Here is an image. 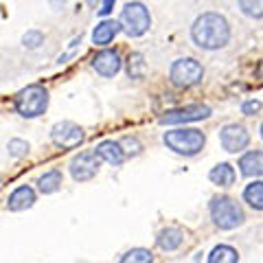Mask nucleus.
Here are the masks:
<instances>
[{
    "label": "nucleus",
    "mask_w": 263,
    "mask_h": 263,
    "mask_svg": "<svg viewBox=\"0 0 263 263\" xmlns=\"http://www.w3.org/2000/svg\"><path fill=\"white\" fill-rule=\"evenodd\" d=\"M191 37L200 48H221L228 44L230 40V27L224 15L219 13H202L200 18L193 22L191 27Z\"/></svg>",
    "instance_id": "nucleus-1"
},
{
    "label": "nucleus",
    "mask_w": 263,
    "mask_h": 263,
    "mask_svg": "<svg viewBox=\"0 0 263 263\" xmlns=\"http://www.w3.org/2000/svg\"><path fill=\"white\" fill-rule=\"evenodd\" d=\"M204 143H206V136L193 127H178L164 134V145L169 149H174L176 154H184V156L197 154L204 147Z\"/></svg>",
    "instance_id": "nucleus-2"
},
{
    "label": "nucleus",
    "mask_w": 263,
    "mask_h": 263,
    "mask_svg": "<svg viewBox=\"0 0 263 263\" xmlns=\"http://www.w3.org/2000/svg\"><path fill=\"white\" fill-rule=\"evenodd\" d=\"M211 217L221 230H233L243 224V211L230 197H215L211 202Z\"/></svg>",
    "instance_id": "nucleus-3"
},
{
    "label": "nucleus",
    "mask_w": 263,
    "mask_h": 263,
    "mask_svg": "<svg viewBox=\"0 0 263 263\" xmlns=\"http://www.w3.org/2000/svg\"><path fill=\"white\" fill-rule=\"evenodd\" d=\"M48 108V92L42 86H29L15 97V110L27 119H35Z\"/></svg>",
    "instance_id": "nucleus-4"
},
{
    "label": "nucleus",
    "mask_w": 263,
    "mask_h": 263,
    "mask_svg": "<svg viewBox=\"0 0 263 263\" xmlns=\"http://www.w3.org/2000/svg\"><path fill=\"white\" fill-rule=\"evenodd\" d=\"M152 18L149 11L143 3H127L125 9L121 11V27L129 37H141L149 29Z\"/></svg>",
    "instance_id": "nucleus-5"
},
{
    "label": "nucleus",
    "mask_w": 263,
    "mask_h": 263,
    "mask_svg": "<svg viewBox=\"0 0 263 263\" xmlns=\"http://www.w3.org/2000/svg\"><path fill=\"white\" fill-rule=\"evenodd\" d=\"M169 77L176 86L189 88V86H195L202 81L204 68H202L200 62L193 60V57H184V60L174 62V66H171V70H169Z\"/></svg>",
    "instance_id": "nucleus-6"
},
{
    "label": "nucleus",
    "mask_w": 263,
    "mask_h": 263,
    "mask_svg": "<svg viewBox=\"0 0 263 263\" xmlns=\"http://www.w3.org/2000/svg\"><path fill=\"white\" fill-rule=\"evenodd\" d=\"M51 138L57 147H62V149H72V147H77L81 141H84V129L70 121H62V123H55L53 125Z\"/></svg>",
    "instance_id": "nucleus-7"
},
{
    "label": "nucleus",
    "mask_w": 263,
    "mask_h": 263,
    "mask_svg": "<svg viewBox=\"0 0 263 263\" xmlns=\"http://www.w3.org/2000/svg\"><path fill=\"white\" fill-rule=\"evenodd\" d=\"M206 117H211L209 105L195 103V105H186V108L171 110L167 114H162L160 123H164V125H180V123H191V121H200V119H206Z\"/></svg>",
    "instance_id": "nucleus-8"
},
{
    "label": "nucleus",
    "mask_w": 263,
    "mask_h": 263,
    "mask_svg": "<svg viewBox=\"0 0 263 263\" xmlns=\"http://www.w3.org/2000/svg\"><path fill=\"white\" fill-rule=\"evenodd\" d=\"M99 154L97 152H81L79 156H75L70 162V174L77 182H86V180L95 178L99 171Z\"/></svg>",
    "instance_id": "nucleus-9"
},
{
    "label": "nucleus",
    "mask_w": 263,
    "mask_h": 263,
    "mask_svg": "<svg viewBox=\"0 0 263 263\" xmlns=\"http://www.w3.org/2000/svg\"><path fill=\"white\" fill-rule=\"evenodd\" d=\"M219 143H221V147H224L226 152L235 154V152L246 149V145L250 143V134L246 132L243 125H237V123H233V125H226L224 129H221Z\"/></svg>",
    "instance_id": "nucleus-10"
},
{
    "label": "nucleus",
    "mask_w": 263,
    "mask_h": 263,
    "mask_svg": "<svg viewBox=\"0 0 263 263\" xmlns=\"http://www.w3.org/2000/svg\"><path fill=\"white\" fill-rule=\"evenodd\" d=\"M92 68H95L101 77H114V75H117V72L121 70V57H119L117 51H110V48H105V51H101V53L95 55Z\"/></svg>",
    "instance_id": "nucleus-11"
},
{
    "label": "nucleus",
    "mask_w": 263,
    "mask_h": 263,
    "mask_svg": "<svg viewBox=\"0 0 263 263\" xmlns=\"http://www.w3.org/2000/svg\"><path fill=\"white\" fill-rule=\"evenodd\" d=\"M239 169L246 178L263 176V152H248L239 158Z\"/></svg>",
    "instance_id": "nucleus-12"
},
{
    "label": "nucleus",
    "mask_w": 263,
    "mask_h": 263,
    "mask_svg": "<svg viewBox=\"0 0 263 263\" xmlns=\"http://www.w3.org/2000/svg\"><path fill=\"white\" fill-rule=\"evenodd\" d=\"M33 202H35V193H33L31 186H18L15 191L9 195V200H7V206H9V211H24L33 206Z\"/></svg>",
    "instance_id": "nucleus-13"
},
{
    "label": "nucleus",
    "mask_w": 263,
    "mask_h": 263,
    "mask_svg": "<svg viewBox=\"0 0 263 263\" xmlns=\"http://www.w3.org/2000/svg\"><path fill=\"white\" fill-rule=\"evenodd\" d=\"M121 22H114V20H103V22H99L97 24V29L92 33V40H95V44L99 46H105V44H110L114 35L121 31Z\"/></svg>",
    "instance_id": "nucleus-14"
},
{
    "label": "nucleus",
    "mask_w": 263,
    "mask_h": 263,
    "mask_svg": "<svg viewBox=\"0 0 263 263\" xmlns=\"http://www.w3.org/2000/svg\"><path fill=\"white\" fill-rule=\"evenodd\" d=\"M95 152L99 154V158H103L105 162H110V164H121L123 158H125V152L121 149V143H114V141L99 143V147Z\"/></svg>",
    "instance_id": "nucleus-15"
},
{
    "label": "nucleus",
    "mask_w": 263,
    "mask_h": 263,
    "mask_svg": "<svg viewBox=\"0 0 263 263\" xmlns=\"http://www.w3.org/2000/svg\"><path fill=\"white\" fill-rule=\"evenodd\" d=\"M209 178H211V182H213V184L230 186V184L235 182V169L230 167L228 162H219L217 167H213V169H211Z\"/></svg>",
    "instance_id": "nucleus-16"
},
{
    "label": "nucleus",
    "mask_w": 263,
    "mask_h": 263,
    "mask_svg": "<svg viewBox=\"0 0 263 263\" xmlns=\"http://www.w3.org/2000/svg\"><path fill=\"white\" fill-rule=\"evenodd\" d=\"M239 261V254H237V250L233 248V246H215L213 248V252L209 254V263H237Z\"/></svg>",
    "instance_id": "nucleus-17"
},
{
    "label": "nucleus",
    "mask_w": 263,
    "mask_h": 263,
    "mask_svg": "<svg viewBox=\"0 0 263 263\" xmlns=\"http://www.w3.org/2000/svg\"><path fill=\"white\" fill-rule=\"evenodd\" d=\"M182 230H178V228H164L160 230V235H158V246L162 250H176L180 243H182Z\"/></svg>",
    "instance_id": "nucleus-18"
},
{
    "label": "nucleus",
    "mask_w": 263,
    "mask_h": 263,
    "mask_svg": "<svg viewBox=\"0 0 263 263\" xmlns=\"http://www.w3.org/2000/svg\"><path fill=\"white\" fill-rule=\"evenodd\" d=\"M62 184V171L60 169H51L37 180V186L42 193H55Z\"/></svg>",
    "instance_id": "nucleus-19"
},
{
    "label": "nucleus",
    "mask_w": 263,
    "mask_h": 263,
    "mask_svg": "<svg viewBox=\"0 0 263 263\" xmlns=\"http://www.w3.org/2000/svg\"><path fill=\"white\" fill-rule=\"evenodd\" d=\"M243 200L248 202L252 209L263 211V182H252V184L246 186Z\"/></svg>",
    "instance_id": "nucleus-20"
},
{
    "label": "nucleus",
    "mask_w": 263,
    "mask_h": 263,
    "mask_svg": "<svg viewBox=\"0 0 263 263\" xmlns=\"http://www.w3.org/2000/svg\"><path fill=\"white\" fill-rule=\"evenodd\" d=\"M145 62H143V55L141 53H132L129 60H127V72L132 79H141L145 75Z\"/></svg>",
    "instance_id": "nucleus-21"
},
{
    "label": "nucleus",
    "mask_w": 263,
    "mask_h": 263,
    "mask_svg": "<svg viewBox=\"0 0 263 263\" xmlns=\"http://www.w3.org/2000/svg\"><path fill=\"white\" fill-rule=\"evenodd\" d=\"M152 261H154L152 252L145 250V248H134V250H129L127 254H123V259H121V263H152Z\"/></svg>",
    "instance_id": "nucleus-22"
},
{
    "label": "nucleus",
    "mask_w": 263,
    "mask_h": 263,
    "mask_svg": "<svg viewBox=\"0 0 263 263\" xmlns=\"http://www.w3.org/2000/svg\"><path fill=\"white\" fill-rule=\"evenodd\" d=\"M239 9L243 13L252 15V18H263V3H248V0H241Z\"/></svg>",
    "instance_id": "nucleus-23"
},
{
    "label": "nucleus",
    "mask_w": 263,
    "mask_h": 263,
    "mask_svg": "<svg viewBox=\"0 0 263 263\" xmlns=\"http://www.w3.org/2000/svg\"><path fill=\"white\" fill-rule=\"evenodd\" d=\"M27 152H29V143L18 141V138L9 143V154H11V156H15V158H20V156H24Z\"/></svg>",
    "instance_id": "nucleus-24"
},
{
    "label": "nucleus",
    "mask_w": 263,
    "mask_h": 263,
    "mask_svg": "<svg viewBox=\"0 0 263 263\" xmlns=\"http://www.w3.org/2000/svg\"><path fill=\"white\" fill-rule=\"evenodd\" d=\"M40 44H42V33H40V31H29L27 35H24V46L35 48Z\"/></svg>",
    "instance_id": "nucleus-25"
},
{
    "label": "nucleus",
    "mask_w": 263,
    "mask_h": 263,
    "mask_svg": "<svg viewBox=\"0 0 263 263\" xmlns=\"http://www.w3.org/2000/svg\"><path fill=\"white\" fill-rule=\"evenodd\" d=\"M121 147H127V149H125V154H138V152H141V143H138L136 141V138H123V141H121Z\"/></svg>",
    "instance_id": "nucleus-26"
},
{
    "label": "nucleus",
    "mask_w": 263,
    "mask_h": 263,
    "mask_svg": "<svg viewBox=\"0 0 263 263\" xmlns=\"http://www.w3.org/2000/svg\"><path fill=\"white\" fill-rule=\"evenodd\" d=\"M261 110V101H246L241 105V112L243 114H254V112H259Z\"/></svg>",
    "instance_id": "nucleus-27"
},
{
    "label": "nucleus",
    "mask_w": 263,
    "mask_h": 263,
    "mask_svg": "<svg viewBox=\"0 0 263 263\" xmlns=\"http://www.w3.org/2000/svg\"><path fill=\"white\" fill-rule=\"evenodd\" d=\"M112 7H114V3H112V0H108V3H103V5H101L99 13H101V15H108V13L112 11Z\"/></svg>",
    "instance_id": "nucleus-28"
},
{
    "label": "nucleus",
    "mask_w": 263,
    "mask_h": 263,
    "mask_svg": "<svg viewBox=\"0 0 263 263\" xmlns=\"http://www.w3.org/2000/svg\"><path fill=\"white\" fill-rule=\"evenodd\" d=\"M261 136H263V123H261Z\"/></svg>",
    "instance_id": "nucleus-29"
}]
</instances>
